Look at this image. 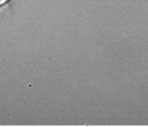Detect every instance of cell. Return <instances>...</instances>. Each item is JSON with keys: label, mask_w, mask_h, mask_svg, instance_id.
<instances>
[{"label": "cell", "mask_w": 148, "mask_h": 127, "mask_svg": "<svg viewBox=\"0 0 148 127\" xmlns=\"http://www.w3.org/2000/svg\"><path fill=\"white\" fill-rule=\"evenodd\" d=\"M10 0H0V7L4 6L5 4H7V3L9 2Z\"/></svg>", "instance_id": "6da1fadb"}]
</instances>
